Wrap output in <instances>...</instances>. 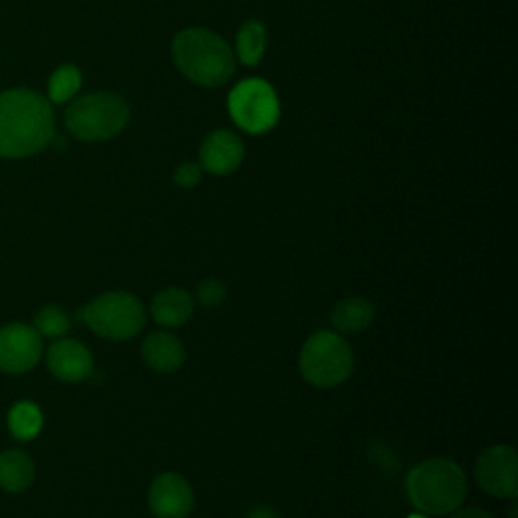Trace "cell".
Instances as JSON below:
<instances>
[{
	"label": "cell",
	"mask_w": 518,
	"mask_h": 518,
	"mask_svg": "<svg viewBox=\"0 0 518 518\" xmlns=\"http://www.w3.org/2000/svg\"><path fill=\"white\" fill-rule=\"evenodd\" d=\"M130 120V108L118 94L98 92L75 100L65 114L67 130L83 142H102L118 136Z\"/></svg>",
	"instance_id": "5b68a950"
},
{
	"label": "cell",
	"mask_w": 518,
	"mask_h": 518,
	"mask_svg": "<svg viewBox=\"0 0 518 518\" xmlns=\"http://www.w3.org/2000/svg\"><path fill=\"white\" fill-rule=\"evenodd\" d=\"M233 122L249 134H266L280 120V100L266 79L251 77L237 83L229 94Z\"/></svg>",
	"instance_id": "52a82bcc"
},
{
	"label": "cell",
	"mask_w": 518,
	"mask_h": 518,
	"mask_svg": "<svg viewBox=\"0 0 518 518\" xmlns=\"http://www.w3.org/2000/svg\"><path fill=\"white\" fill-rule=\"evenodd\" d=\"M478 486L496 498H516L518 492V456L510 446H492L484 450L474 466Z\"/></svg>",
	"instance_id": "ba28073f"
},
{
	"label": "cell",
	"mask_w": 518,
	"mask_h": 518,
	"mask_svg": "<svg viewBox=\"0 0 518 518\" xmlns=\"http://www.w3.org/2000/svg\"><path fill=\"white\" fill-rule=\"evenodd\" d=\"M179 71L203 88H219L235 73V55L225 39L209 29H185L172 41Z\"/></svg>",
	"instance_id": "7a4b0ae2"
},
{
	"label": "cell",
	"mask_w": 518,
	"mask_h": 518,
	"mask_svg": "<svg viewBox=\"0 0 518 518\" xmlns=\"http://www.w3.org/2000/svg\"><path fill=\"white\" fill-rule=\"evenodd\" d=\"M245 518H282V516L274 508H270V506H253L245 514Z\"/></svg>",
	"instance_id": "cb8c5ba5"
},
{
	"label": "cell",
	"mask_w": 518,
	"mask_h": 518,
	"mask_svg": "<svg viewBox=\"0 0 518 518\" xmlns=\"http://www.w3.org/2000/svg\"><path fill=\"white\" fill-rule=\"evenodd\" d=\"M227 296V288L221 280L217 278H207L199 284L197 288V300L199 304H203L205 308H215V306H221L223 300Z\"/></svg>",
	"instance_id": "44dd1931"
},
{
	"label": "cell",
	"mask_w": 518,
	"mask_h": 518,
	"mask_svg": "<svg viewBox=\"0 0 518 518\" xmlns=\"http://www.w3.org/2000/svg\"><path fill=\"white\" fill-rule=\"evenodd\" d=\"M409 518H427V516H425V514H423V512H417V514H411V516H409Z\"/></svg>",
	"instance_id": "d4e9b609"
},
{
	"label": "cell",
	"mask_w": 518,
	"mask_h": 518,
	"mask_svg": "<svg viewBox=\"0 0 518 518\" xmlns=\"http://www.w3.org/2000/svg\"><path fill=\"white\" fill-rule=\"evenodd\" d=\"M375 320V308L369 300L353 296L340 300L330 314V322L336 332L342 334H357L369 328Z\"/></svg>",
	"instance_id": "9a60e30c"
},
{
	"label": "cell",
	"mask_w": 518,
	"mask_h": 518,
	"mask_svg": "<svg viewBox=\"0 0 518 518\" xmlns=\"http://www.w3.org/2000/svg\"><path fill=\"white\" fill-rule=\"evenodd\" d=\"M148 506L154 518H187L195 506V494L185 476L164 472L150 486Z\"/></svg>",
	"instance_id": "30bf717a"
},
{
	"label": "cell",
	"mask_w": 518,
	"mask_h": 518,
	"mask_svg": "<svg viewBox=\"0 0 518 518\" xmlns=\"http://www.w3.org/2000/svg\"><path fill=\"white\" fill-rule=\"evenodd\" d=\"M79 318L98 336L114 342L138 336L146 326L142 302L128 292H108L98 296L79 312Z\"/></svg>",
	"instance_id": "8992f818"
},
{
	"label": "cell",
	"mask_w": 518,
	"mask_h": 518,
	"mask_svg": "<svg viewBox=\"0 0 518 518\" xmlns=\"http://www.w3.org/2000/svg\"><path fill=\"white\" fill-rule=\"evenodd\" d=\"M411 504L423 514H450L462 506L468 494L464 470L446 458L419 462L405 482Z\"/></svg>",
	"instance_id": "3957f363"
},
{
	"label": "cell",
	"mask_w": 518,
	"mask_h": 518,
	"mask_svg": "<svg viewBox=\"0 0 518 518\" xmlns=\"http://www.w3.org/2000/svg\"><path fill=\"white\" fill-rule=\"evenodd\" d=\"M43 336L27 324L15 322L0 328V371L21 375L39 365Z\"/></svg>",
	"instance_id": "9c48e42d"
},
{
	"label": "cell",
	"mask_w": 518,
	"mask_h": 518,
	"mask_svg": "<svg viewBox=\"0 0 518 518\" xmlns=\"http://www.w3.org/2000/svg\"><path fill=\"white\" fill-rule=\"evenodd\" d=\"M150 312L160 326H183L195 312V300L183 288H166L154 296Z\"/></svg>",
	"instance_id": "5bb4252c"
},
{
	"label": "cell",
	"mask_w": 518,
	"mask_h": 518,
	"mask_svg": "<svg viewBox=\"0 0 518 518\" xmlns=\"http://www.w3.org/2000/svg\"><path fill=\"white\" fill-rule=\"evenodd\" d=\"M51 373L65 383H79L94 371V357L90 349L73 338L57 340L47 353Z\"/></svg>",
	"instance_id": "8fae6325"
},
{
	"label": "cell",
	"mask_w": 518,
	"mask_h": 518,
	"mask_svg": "<svg viewBox=\"0 0 518 518\" xmlns=\"http://www.w3.org/2000/svg\"><path fill=\"white\" fill-rule=\"evenodd\" d=\"M81 88V73L73 65L59 67L49 81V98L55 104L69 102Z\"/></svg>",
	"instance_id": "d6986e66"
},
{
	"label": "cell",
	"mask_w": 518,
	"mask_h": 518,
	"mask_svg": "<svg viewBox=\"0 0 518 518\" xmlns=\"http://www.w3.org/2000/svg\"><path fill=\"white\" fill-rule=\"evenodd\" d=\"M33 328L41 336L61 338V336H65L69 332L71 320H69V314L63 308H59V306H45L35 316V326Z\"/></svg>",
	"instance_id": "ffe728a7"
},
{
	"label": "cell",
	"mask_w": 518,
	"mask_h": 518,
	"mask_svg": "<svg viewBox=\"0 0 518 518\" xmlns=\"http://www.w3.org/2000/svg\"><path fill=\"white\" fill-rule=\"evenodd\" d=\"M43 427V415L41 409L35 403L21 401L17 403L9 413V429L15 440L29 442L39 436Z\"/></svg>",
	"instance_id": "ac0fdd59"
},
{
	"label": "cell",
	"mask_w": 518,
	"mask_h": 518,
	"mask_svg": "<svg viewBox=\"0 0 518 518\" xmlns=\"http://www.w3.org/2000/svg\"><path fill=\"white\" fill-rule=\"evenodd\" d=\"M35 478V464L29 454L21 450H9L0 454V488L17 494L31 486Z\"/></svg>",
	"instance_id": "2e32d148"
},
{
	"label": "cell",
	"mask_w": 518,
	"mask_h": 518,
	"mask_svg": "<svg viewBox=\"0 0 518 518\" xmlns=\"http://www.w3.org/2000/svg\"><path fill=\"white\" fill-rule=\"evenodd\" d=\"M452 518H494L490 512H486L484 508H478V506H472V508H462V510H456L452 514Z\"/></svg>",
	"instance_id": "603a6c76"
},
{
	"label": "cell",
	"mask_w": 518,
	"mask_h": 518,
	"mask_svg": "<svg viewBox=\"0 0 518 518\" xmlns=\"http://www.w3.org/2000/svg\"><path fill=\"white\" fill-rule=\"evenodd\" d=\"M203 179V168L195 162H185L175 170V185L181 189H193Z\"/></svg>",
	"instance_id": "7402d4cb"
},
{
	"label": "cell",
	"mask_w": 518,
	"mask_h": 518,
	"mask_svg": "<svg viewBox=\"0 0 518 518\" xmlns=\"http://www.w3.org/2000/svg\"><path fill=\"white\" fill-rule=\"evenodd\" d=\"M142 357L158 373H175L185 363V344L172 332H150L142 342Z\"/></svg>",
	"instance_id": "4fadbf2b"
},
{
	"label": "cell",
	"mask_w": 518,
	"mask_h": 518,
	"mask_svg": "<svg viewBox=\"0 0 518 518\" xmlns=\"http://www.w3.org/2000/svg\"><path fill=\"white\" fill-rule=\"evenodd\" d=\"M355 369V355L351 344L338 332L318 330L302 347L300 373L320 389H330L347 381Z\"/></svg>",
	"instance_id": "277c9868"
},
{
	"label": "cell",
	"mask_w": 518,
	"mask_h": 518,
	"mask_svg": "<svg viewBox=\"0 0 518 518\" xmlns=\"http://www.w3.org/2000/svg\"><path fill=\"white\" fill-rule=\"evenodd\" d=\"M55 138L51 104L29 90L0 96V156L25 158L49 146Z\"/></svg>",
	"instance_id": "6da1fadb"
},
{
	"label": "cell",
	"mask_w": 518,
	"mask_h": 518,
	"mask_svg": "<svg viewBox=\"0 0 518 518\" xmlns=\"http://www.w3.org/2000/svg\"><path fill=\"white\" fill-rule=\"evenodd\" d=\"M268 47L266 27L259 21H247L237 33V57L245 65H257Z\"/></svg>",
	"instance_id": "e0dca14e"
},
{
	"label": "cell",
	"mask_w": 518,
	"mask_h": 518,
	"mask_svg": "<svg viewBox=\"0 0 518 518\" xmlns=\"http://www.w3.org/2000/svg\"><path fill=\"white\" fill-rule=\"evenodd\" d=\"M199 158L203 170L217 177H225L241 166L245 158V146L237 134L229 130H217L205 138Z\"/></svg>",
	"instance_id": "7c38bea8"
}]
</instances>
